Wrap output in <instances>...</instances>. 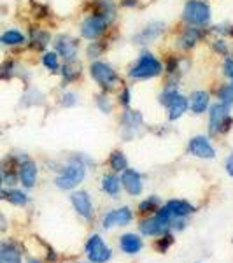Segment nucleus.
I'll return each mask as SVG.
<instances>
[{
	"instance_id": "1",
	"label": "nucleus",
	"mask_w": 233,
	"mask_h": 263,
	"mask_svg": "<svg viewBox=\"0 0 233 263\" xmlns=\"http://www.w3.org/2000/svg\"><path fill=\"white\" fill-rule=\"evenodd\" d=\"M163 72V63L158 60L149 51H144L141 57L137 58V62L130 67L128 76L135 81H142V79H152L158 78Z\"/></svg>"
},
{
	"instance_id": "2",
	"label": "nucleus",
	"mask_w": 233,
	"mask_h": 263,
	"mask_svg": "<svg viewBox=\"0 0 233 263\" xmlns=\"http://www.w3.org/2000/svg\"><path fill=\"white\" fill-rule=\"evenodd\" d=\"M90 76H91L93 81L102 88V91H105V93L116 90V88L121 84L120 74L114 70L112 65H109V63H105V62H99V60L91 62Z\"/></svg>"
},
{
	"instance_id": "3",
	"label": "nucleus",
	"mask_w": 233,
	"mask_h": 263,
	"mask_svg": "<svg viewBox=\"0 0 233 263\" xmlns=\"http://www.w3.org/2000/svg\"><path fill=\"white\" fill-rule=\"evenodd\" d=\"M212 18L210 6L205 0H188L183 9V20L189 27H205Z\"/></svg>"
},
{
	"instance_id": "4",
	"label": "nucleus",
	"mask_w": 233,
	"mask_h": 263,
	"mask_svg": "<svg viewBox=\"0 0 233 263\" xmlns=\"http://www.w3.org/2000/svg\"><path fill=\"white\" fill-rule=\"evenodd\" d=\"M231 105H226L223 102H218L209 111V132L210 135H219L230 132L233 126V118L230 114Z\"/></svg>"
},
{
	"instance_id": "5",
	"label": "nucleus",
	"mask_w": 233,
	"mask_h": 263,
	"mask_svg": "<svg viewBox=\"0 0 233 263\" xmlns=\"http://www.w3.org/2000/svg\"><path fill=\"white\" fill-rule=\"evenodd\" d=\"M86 168L79 162V158H75L70 165H67L65 168L60 172V176L56 177V186L60 190H72L84 179Z\"/></svg>"
},
{
	"instance_id": "6",
	"label": "nucleus",
	"mask_w": 233,
	"mask_h": 263,
	"mask_svg": "<svg viewBox=\"0 0 233 263\" xmlns=\"http://www.w3.org/2000/svg\"><path fill=\"white\" fill-rule=\"evenodd\" d=\"M109 25H111V21L107 18L96 14V12H90V16H86L81 23V35L88 41H96L104 35Z\"/></svg>"
},
{
	"instance_id": "7",
	"label": "nucleus",
	"mask_w": 233,
	"mask_h": 263,
	"mask_svg": "<svg viewBox=\"0 0 233 263\" xmlns=\"http://www.w3.org/2000/svg\"><path fill=\"white\" fill-rule=\"evenodd\" d=\"M54 51L58 53V57H62L65 62H74L77 60L79 54V41L74 39L70 35H58L54 39Z\"/></svg>"
},
{
	"instance_id": "8",
	"label": "nucleus",
	"mask_w": 233,
	"mask_h": 263,
	"mask_svg": "<svg viewBox=\"0 0 233 263\" xmlns=\"http://www.w3.org/2000/svg\"><path fill=\"white\" fill-rule=\"evenodd\" d=\"M86 254L91 263H105L111 258V249L104 244L100 235H91L86 242Z\"/></svg>"
},
{
	"instance_id": "9",
	"label": "nucleus",
	"mask_w": 233,
	"mask_h": 263,
	"mask_svg": "<svg viewBox=\"0 0 233 263\" xmlns=\"http://www.w3.org/2000/svg\"><path fill=\"white\" fill-rule=\"evenodd\" d=\"M188 151H189V155L197 156V158H207V160L214 158V155H216L212 144L209 142V139H207L205 135H197V137L189 139Z\"/></svg>"
},
{
	"instance_id": "10",
	"label": "nucleus",
	"mask_w": 233,
	"mask_h": 263,
	"mask_svg": "<svg viewBox=\"0 0 233 263\" xmlns=\"http://www.w3.org/2000/svg\"><path fill=\"white\" fill-rule=\"evenodd\" d=\"M163 32H165V23H162V21H152V23L146 25V27L135 35V42H137V44H147V42L158 39Z\"/></svg>"
},
{
	"instance_id": "11",
	"label": "nucleus",
	"mask_w": 233,
	"mask_h": 263,
	"mask_svg": "<svg viewBox=\"0 0 233 263\" xmlns=\"http://www.w3.org/2000/svg\"><path fill=\"white\" fill-rule=\"evenodd\" d=\"M121 184H123V188H125L130 195H133V197L142 193V177H141V174L137 171H133V168L123 171Z\"/></svg>"
},
{
	"instance_id": "12",
	"label": "nucleus",
	"mask_w": 233,
	"mask_h": 263,
	"mask_svg": "<svg viewBox=\"0 0 233 263\" xmlns=\"http://www.w3.org/2000/svg\"><path fill=\"white\" fill-rule=\"evenodd\" d=\"M70 200L79 216H83V218H86V219L91 218L93 203H91V198H90V195H88V192H75L70 197Z\"/></svg>"
},
{
	"instance_id": "13",
	"label": "nucleus",
	"mask_w": 233,
	"mask_h": 263,
	"mask_svg": "<svg viewBox=\"0 0 233 263\" xmlns=\"http://www.w3.org/2000/svg\"><path fill=\"white\" fill-rule=\"evenodd\" d=\"M202 37H203V33H202L200 28L189 27V25H188V28H184V30L181 32L179 39H177V46H179L181 49H184V51H189V49H193L198 42H200Z\"/></svg>"
},
{
	"instance_id": "14",
	"label": "nucleus",
	"mask_w": 233,
	"mask_h": 263,
	"mask_svg": "<svg viewBox=\"0 0 233 263\" xmlns=\"http://www.w3.org/2000/svg\"><path fill=\"white\" fill-rule=\"evenodd\" d=\"M132 211L128 207H121V209H114L104 218V228H112L118 224H128L132 221Z\"/></svg>"
},
{
	"instance_id": "15",
	"label": "nucleus",
	"mask_w": 233,
	"mask_h": 263,
	"mask_svg": "<svg viewBox=\"0 0 233 263\" xmlns=\"http://www.w3.org/2000/svg\"><path fill=\"white\" fill-rule=\"evenodd\" d=\"M20 181L25 188H33L37 181V165L32 160H25L20 163V171H18Z\"/></svg>"
},
{
	"instance_id": "16",
	"label": "nucleus",
	"mask_w": 233,
	"mask_h": 263,
	"mask_svg": "<svg viewBox=\"0 0 233 263\" xmlns=\"http://www.w3.org/2000/svg\"><path fill=\"white\" fill-rule=\"evenodd\" d=\"M28 42H30V48L35 51H42L49 46L51 42V33L44 28L33 27L30 28V37H28Z\"/></svg>"
},
{
	"instance_id": "17",
	"label": "nucleus",
	"mask_w": 233,
	"mask_h": 263,
	"mask_svg": "<svg viewBox=\"0 0 233 263\" xmlns=\"http://www.w3.org/2000/svg\"><path fill=\"white\" fill-rule=\"evenodd\" d=\"M188 102H189V107H191V111L195 114H203L207 111V107H209L210 95L203 90H197L191 93V97H189Z\"/></svg>"
},
{
	"instance_id": "18",
	"label": "nucleus",
	"mask_w": 233,
	"mask_h": 263,
	"mask_svg": "<svg viewBox=\"0 0 233 263\" xmlns=\"http://www.w3.org/2000/svg\"><path fill=\"white\" fill-rule=\"evenodd\" d=\"M168 120L170 121H176V120H179L181 116H184V112L189 109V102L186 97H183L179 93V95L173 99L170 104H168Z\"/></svg>"
},
{
	"instance_id": "19",
	"label": "nucleus",
	"mask_w": 233,
	"mask_h": 263,
	"mask_svg": "<svg viewBox=\"0 0 233 263\" xmlns=\"http://www.w3.org/2000/svg\"><path fill=\"white\" fill-rule=\"evenodd\" d=\"M165 209L170 213L172 218H184V216L191 214L193 213V205L191 203H188L186 200H168L165 203Z\"/></svg>"
},
{
	"instance_id": "20",
	"label": "nucleus",
	"mask_w": 233,
	"mask_h": 263,
	"mask_svg": "<svg viewBox=\"0 0 233 263\" xmlns=\"http://www.w3.org/2000/svg\"><path fill=\"white\" fill-rule=\"evenodd\" d=\"M91 6H93L91 12H96V14L104 16V18H107L111 23H112V20L116 18V4H114V0H93Z\"/></svg>"
},
{
	"instance_id": "21",
	"label": "nucleus",
	"mask_w": 233,
	"mask_h": 263,
	"mask_svg": "<svg viewBox=\"0 0 233 263\" xmlns=\"http://www.w3.org/2000/svg\"><path fill=\"white\" fill-rule=\"evenodd\" d=\"M0 263H21V253L12 242H0Z\"/></svg>"
},
{
	"instance_id": "22",
	"label": "nucleus",
	"mask_w": 233,
	"mask_h": 263,
	"mask_svg": "<svg viewBox=\"0 0 233 263\" xmlns=\"http://www.w3.org/2000/svg\"><path fill=\"white\" fill-rule=\"evenodd\" d=\"M120 248L126 254H135L142 249V240H141V237L135 235V233H125L120 240Z\"/></svg>"
},
{
	"instance_id": "23",
	"label": "nucleus",
	"mask_w": 233,
	"mask_h": 263,
	"mask_svg": "<svg viewBox=\"0 0 233 263\" xmlns=\"http://www.w3.org/2000/svg\"><path fill=\"white\" fill-rule=\"evenodd\" d=\"M27 42V35L23 32L16 30V28H9L0 35V44L9 46V48H14V46H23Z\"/></svg>"
},
{
	"instance_id": "24",
	"label": "nucleus",
	"mask_w": 233,
	"mask_h": 263,
	"mask_svg": "<svg viewBox=\"0 0 233 263\" xmlns=\"http://www.w3.org/2000/svg\"><path fill=\"white\" fill-rule=\"evenodd\" d=\"M62 78H63V83L69 84L75 79L81 78V65L77 63V60L74 62H65L62 67Z\"/></svg>"
},
{
	"instance_id": "25",
	"label": "nucleus",
	"mask_w": 233,
	"mask_h": 263,
	"mask_svg": "<svg viewBox=\"0 0 233 263\" xmlns=\"http://www.w3.org/2000/svg\"><path fill=\"white\" fill-rule=\"evenodd\" d=\"M120 186H121V179H118L114 174H105V176L102 177V190H104L105 193L112 195V197H116V195L120 193Z\"/></svg>"
},
{
	"instance_id": "26",
	"label": "nucleus",
	"mask_w": 233,
	"mask_h": 263,
	"mask_svg": "<svg viewBox=\"0 0 233 263\" xmlns=\"http://www.w3.org/2000/svg\"><path fill=\"white\" fill-rule=\"evenodd\" d=\"M121 123L125 128L135 130L142 125V114L139 111H125L121 116Z\"/></svg>"
},
{
	"instance_id": "27",
	"label": "nucleus",
	"mask_w": 233,
	"mask_h": 263,
	"mask_svg": "<svg viewBox=\"0 0 233 263\" xmlns=\"http://www.w3.org/2000/svg\"><path fill=\"white\" fill-rule=\"evenodd\" d=\"M109 165H111V168L114 172H123L128 168V160H126V156L123 155V151H112L111 156H109Z\"/></svg>"
},
{
	"instance_id": "28",
	"label": "nucleus",
	"mask_w": 233,
	"mask_h": 263,
	"mask_svg": "<svg viewBox=\"0 0 233 263\" xmlns=\"http://www.w3.org/2000/svg\"><path fill=\"white\" fill-rule=\"evenodd\" d=\"M58 58H60V57H58L56 51H46V53L42 54V65H44L49 72L56 74V72L62 69L60 60H58Z\"/></svg>"
},
{
	"instance_id": "29",
	"label": "nucleus",
	"mask_w": 233,
	"mask_h": 263,
	"mask_svg": "<svg viewBox=\"0 0 233 263\" xmlns=\"http://www.w3.org/2000/svg\"><path fill=\"white\" fill-rule=\"evenodd\" d=\"M18 67H16L14 60H4L0 63V81H9V79L14 78L18 74Z\"/></svg>"
},
{
	"instance_id": "30",
	"label": "nucleus",
	"mask_w": 233,
	"mask_h": 263,
	"mask_svg": "<svg viewBox=\"0 0 233 263\" xmlns=\"http://www.w3.org/2000/svg\"><path fill=\"white\" fill-rule=\"evenodd\" d=\"M2 197L6 198V200H9L11 203H14V205H25V203L28 202V197L23 192H20V190H9V192H4Z\"/></svg>"
},
{
	"instance_id": "31",
	"label": "nucleus",
	"mask_w": 233,
	"mask_h": 263,
	"mask_svg": "<svg viewBox=\"0 0 233 263\" xmlns=\"http://www.w3.org/2000/svg\"><path fill=\"white\" fill-rule=\"evenodd\" d=\"M105 48H107V46H105L104 42H100L99 39H96V41H91V42H90V46H88V49H86L88 58H91V60H96V58L104 54Z\"/></svg>"
},
{
	"instance_id": "32",
	"label": "nucleus",
	"mask_w": 233,
	"mask_h": 263,
	"mask_svg": "<svg viewBox=\"0 0 233 263\" xmlns=\"http://www.w3.org/2000/svg\"><path fill=\"white\" fill-rule=\"evenodd\" d=\"M218 99H219V102H223V104L233 105V88H231V84H223V86H219Z\"/></svg>"
},
{
	"instance_id": "33",
	"label": "nucleus",
	"mask_w": 233,
	"mask_h": 263,
	"mask_svg": "<svg viewBox=\"0 0 233 263\" xmlns=\"http://www.w3.org/2000/svg\"><path fill=\"white\" fill-rule=\"evenodd\" d=\"M160 200L156 197H151L147 198V200H144L141 205H139V211H141L142 214H147V213H156V211L160 209Z\"/></svg>"
},
{
	"instance_id": "34",
	"label": "nucleus",
	"mask_w": 233,
	"mask_h": 263,
	"mask_svg": "<svg viewBox=\"0 0 233 263\" xmlns=\"http://www.w3.org/2000/svg\"><path fill=\"white\" fill-rule=\"evenodd\" d=\"M96 105H99V109L104 114H111L112 112V102L111 99L107 97V93H102V95L96 97Z\"/></svg>"
},
{
	"instance_id": "35",
	"label": "nucleus",
	"mask_w": 233,
	"mask_h": 263,
	"mask_svg": "<svg viewBox=\"0 0 233 263\" xmlns=\"http://www.w3.org/2000/svg\"><path fill=\"white\" fill-rule=\"evenodd\" d=\"M172 244H173V237L170 235V233H165L162 239H158V240L154 242V249H156L158 253H165L168 248H170Z\"/></svg>"
},
{
	"instance_id": "36",
	"label": "nucleus",
	"mask_w": 233,
	"mask_h": 263,
	"mask_svg": "<svg viewBox=\"0 0 233 263\" xmlns=\"http://www.w3.org/2000/svg\"><path fill=\"white\" fill-rule=\"evenodd\" d=\"M118 100H120V104L123 107H128L130 102H132V93H130V88L128 86H123L120 95H118Z\"/></svg>"
},
{
	"instance_id": "37",
	"label": "nucleus",
	"mask_w": 233,
	"mask_h": 263,
	"mask_svg": "<svg viewBox=\"0 0 233 263\" xmlns=\"http://www.w3.org/2000/svg\"><path fill=\"white\" fill-rule=\"evenodd\" d=\"M62 105L63 107H72V105H75L77 104V97H75V93H72V91H65L62 95Z\"/></svg>"
},
{
	"instance_id": "38",
	"label": "nucleus",
	"mask_w": 233,
	"mask_h": 263,
	"mask_svg": "<svg viewBox=\"0 0 233 263\" xmlns=\"http://www.w3.org/2000/svg\"><path fill=\"white\" fill-rule=\"evenodd\" d=\"M212 48H214L216 53L223 54V57H228V46H226V41L216 39V41L212 42Z\"/></svg>"
},
{
	"instance_id": "39",
	"label": "nucleus",
	"mask_w": 233,
	"mask_h": 263,
	"mask_svg": "<svg viewBox=\"0 0 233 263\" xmlns=\"http://www.w3.org/2000/svg\"><path fill=\"white\" fill-rule=\"evenodd\" d=\"M223 70H224V76H226V78H230L233 81V58H226V60H224Z\"/></svg>"
},
{
	"instance_id": "40",
	"label": "nucleus",
	"mask_w": 233,
	"mask_h": 263,
	"mask_svg": "<svg viewBox=\"0 0 233 263\" xmlns=\"http://www.w3.org/2000/svg\"><path fill=\"white\" fill-rule=\"evenodd\" d=\"M224 167H226V172L233 177V153L226 158V165H224Z\"/></svg>"
},
{
	"instance_id": "41",
	"label": "nucleus",
	"mask_w": 233,
	"mask_h": 263,
	"mask_svg": "<svg viewBox=\"0 0 233 263\" xmlns=\"http://www.w3.org/2000/svg\"><path fill=\"white\" fill-rule=\"evenodd\" d=\"M137 0H121V6L123 7H135L137 6Z\"/></svg>"
},
{
	"instance_id": "42",
	"label": "nucleus",
	"mask_w": 233,
	"mask_h": 263,
	"mask_svg": "<svg viewBox=\"0 0 233 263\" xmlns=\"http://www.w3.org/2000/svg\"><path fill=\"white\" fill-rule=\"evenodd\" d=\"M28 263H41V260H35V258H30V260H28Z\"/></svg>"
},
{
	"instance_id": "43",
	"label": "nucleus",
	"mask_w": 233,
	"mask_h": 263,
	"mask_svg": "<svg viewBox=\"0 0 233 263\" xmlns=\"http://www.w3.org/2000/svg\"><path fill=\"white\" fill-rule=\"evenodd\" d=\"M2 181H4V179H2V172H0V186H2Z\"/></svg>"
},
{
	"instance_id": "44",
	"label": "nucleus",
	"mask_w": 233,
	"mask_h": 263,
	"mask_svg": "<svg viewBox=\"0 0 233 263\" xmlns=\"http://www.w3.org/2000/svg\"><path fill=\"white\" fill-rule=\"evenodd\" d=\"M231 88H233V81H231Z\"/></svg>"
}]
</instances>
